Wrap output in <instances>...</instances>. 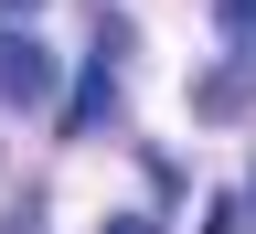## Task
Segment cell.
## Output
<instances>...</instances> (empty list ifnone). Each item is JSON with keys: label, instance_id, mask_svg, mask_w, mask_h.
<instances>
[{"label": "cell", "instance_id": "obj_1", "mask_svg": "<svg viewBox=\"0 0 256 234\" xmlns=\"http://www.w3.org/2000/svg\"><path fill=\"white\" fill-rule=\"evenodd\" d=\"M0 107H54V43L0 21Z\"/></svg>", "mask_w": 256, "mask_h": 234}, {"label": "cell", "instance_id": "obj_3", "mask_svg": "<svg viewBox=\"0 0 256 234\" xmlns=\"http://www.w3.org/2000/svg\"><path fill=\"white\" fill-rule=\"evenodd\" d=\"M107 234H160V224H150V213H118V224H107Z\"/></svg>", "mask_w": 256, "mask_h": 234}, {"label": "cell", "instance_id": "obj_2", "mask_svg": "<svg viewBox=\"0 0 256 234\" xmlns=\"http://www.w3.org/2000/svg\"><path fill=\"white\" fill-rule=\"evenodd\" d=\"M246 96H256V53H246V64H214V75L192 85V107H203V117H235Z\"/></svg>", "mask_w": 256, "mask_h": 234}]
</instances>
